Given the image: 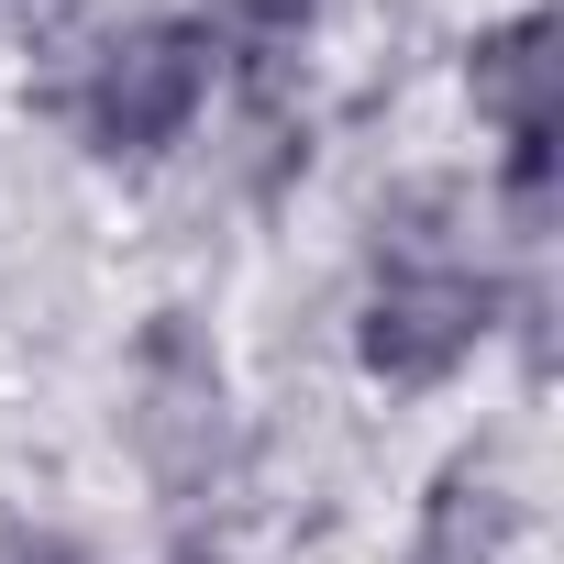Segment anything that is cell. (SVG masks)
<instances>
[{
	"instance_id": "cell-1",
	"label": "cell",
	"mask_w": 564,
	"mask_h": 564,
	"mask_svg": "<svg viewBox=\"0 0 564 564\" xmlns=\"http://www.w3.org/2000/svg\"><path fill=\"white\" fill-rule=\"evenodd\" d=\"M23 89L34 122L122 188H166L232 100L210 34L177 0H45L23 23Z\"/></svg>"
},
{
	"instance_id": "cell-2",
	"label": "cell",
	"mask_w": 564,
	"mask_h": 564,
	"mask_svg": "<svg viewBox=\"0 0 564 564\" xmlns=\"http://www.w3.org/2000/svg\"><path fill=\"white\" fill-rule=\"evenodd\" d=\"M111 432H122V465L144 476L155 509H188L210 520V498H243L254 476V388L232 366V333L199 311V300H166L122 333L111 355Z\"/></svg>"
},
{
	"instance_id": "cell-3",
	"label": "cell",
	"mask_w": 564,
	"mask_h": 564,
	"mask_svg": "<svg viewBox=\"0 0 564 564\" xmlns=\"http://www.w3.org/2000/svg\"><path fill=\"white\" fill-rule=\"evenodd\" d=\"M0 564H111V542L67 509H0Z\"/></svg>"
},
{
	"instance_id": "cell-4",
	"label": "cell",
	"mask_w": 564,
	"mask_h": 564,
	"mask_svg": "<svg viewBox=\"0 0 564 564\" xmlns=\"http://www.w3.org/2000/svg\"><path fill=\"white\" fill-rule=\"evenodd\" d=\"M144 564H243V542H232V531H210V520H188V531H166Z\"/></svg>"
}]
</instances>
